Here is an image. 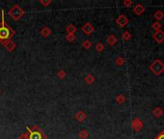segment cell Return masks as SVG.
<instances>
[{"label":"cell","mask_w":164,"mask_h":139,"mask_svg":"<svg viewBox=\"0 0 164 139\" xmlns=\"http://www.w3.org/2000/svg\"><path fill=\"white\" fill-rule=\"evenodd\" d=\"M142 126H143L142 122L139 120V119L134 120V122H133V128H134V130H135V131H139L142 128Z\"/></svg>","instance_id":"ba28073f"},{"label":"cell","mask_w":164,"mask_h":139,"mask_svg":"<svg viewBox=\"0 0 164 139\" xmlns=\"http://www.w3.org/2000/svg\"><path fill=\"white\" fill-rule=\"evenodd\" d=\"M156 139H164V131H162L159 135H158Z\"/></svg>","instance_id":"7c38bea8"},{"label":"cell","mask_w":164,"mask_h":139,"mask_svg":"<svg viewBox=\"0 0 164 139\" xmlns=\"http://www.w3.org/2000/svg\"><path fill=\"white\" fill-rule=\"evenodd\" d=\"M123 37H124V39L126 40V41H128L130 38V34L128 33V32H125V33H124V35H123Z\"/></svg>","instance_id":"8fae6325"},{"label":"cell","mask_w":164,"mask_h":139,"mask_svg":"<svg viewBox=\"0 0 164 139\" xmlns=\"http://www.w3.org/2000/svg\"><path fill=\"white\" fill-rule=\"evenodd\" d=\"M13 34H14V31L9 26H7V24L4 21V15L2 12V22L0 24V41L10 39Z\"/></svg>","instance_id":"6da1fadb"},{"label":"cell","mask_w":164,"mask_h":139,"mask_svg":"<svg viewBox=\"0 0 164 139\" xmlns=\"http://www.w3.org/2000/svg\"><path fill=\"white\" fill-rule=\"evenodd\" d=\"M153 38L155 39V41L158 44H161L164 41V32L162 30H158L153 34Z\"/></svg>","instance_id":"277c9868"},{"label":"cell","mask_w":164,"mask_h":139,"mask_svg":"<svg viewBox=\"0 0 164 139\" xmlns=\"http://www.w3.org/2000/svg\"><path fill=\"white\" fill-rule=\"evenodd\" d=\"M152 28L153 29H155L156 30V31H158V30H160V28H161V24L160 23H158V22H155L152 25Z\"/></svg>","instance_id":"30bf717a"},{"label":"cell","mask_w":164,"mask_h":139,"mask_svg":"<svg viewBox=\"0 0 164 139\" xmlns=\"http://www.w3.org/2000/svg\"><path fill=\"white\" fill-rule=\"evenodd\" d=\"M150 70L155 74L158 76V74H160L164 72V64L160 60H156L150 66Z\"/></svg>","instance_id":"7a4b0ae2"},{"label":"cell","mask_w":164,"mask_h":139,"mask_svg":"<svg viewBox=\"0 0 164 139\" xmlns=\"http://www.w3.org/2000/svg\"><path fill=\"white\" fill-rule=\"evenodd\" d=\"M133 11L137 16H140V15H142V13H144V11H145V8H144V6H142L141 4H137L136 6L133 8Z\"/></svg>","instance_id":"5b68a950"},{"label":"cell","mask_w":164,"mask_h":139,"mask_svg":"<svg viewBox=\"0 0 164 139\" xmlns=\"http://www.w3.org/2000/svg\"><path fill=\"white\" fill-rule=\"evenodd\" d=\"M124 4H125V5H128V6H130V5H131V2L130 1H127V2H124Z\"/></svg>","instance_id":"5bb4252c"},{"label":"cell","mask_w":164,"mask_h":139,"mask_svg":"<svg viewBox=\"0 0 164 139\" xmlns=\"http://www.w3.org/2000/svg\"><path fill=\"white\" fill-rule=\"evenodd\" d=\"M153 114L155 115V117H161L163 115V110H162V108L160 107H156L155 109H153Z\"/></svg>","instance_id":"52a82bcc"},{"label":"cell","mask_w":164,"mask_h":139,"mask_svg":"<svg viewBox=\"0 0 164 139\" xmlns=\"http://www.w3.org/2000/svg\"><path fill=\"white\" fill-rule=\"evenodd\" d=\"M153 17H155V18L156 19V21H160V19L163 18L164 14H163L161 11H157V12L155 13V15H153Z\"/></svg>","instance_id":"9c48e42d"},{"label":"cell","mask_w":164,"mask_h":139,"mask_svg":"<svg viewBox=\"0 0 164 139\" xmlns=\"http://www.w3.org/2000/svg\"><path fill=\"white\" fill-rule=\"evenodd\" d=\"M18 139H28V138H27V135H24V136H21V137L18 138Z\"/></svg>","instance_id":"4fadbf2b"},{"label":"cell","mask_w":164,"mask_h":139,"mask_svg":"<svg viewBox=\"0 0 164 139\" xmlns=\"http://www.w3.org/2000/svg\"><path fill=\"white\" fill-rule=\"evenodd\" d=\"M116 21L118 22L119 25H120L121 27H123V26H125V25H126L128 21H127V18L125 16H123V15H122V16H120V18H119Z\"/></svg>","instance_id":"8992f818"},{"label":"cell","mask_w":164,"mask_h":139,"mask_svg":"<svg viewBox=\"0 0 164 139\" xmlns=\"http://www.w3.org/2000/svg\"><path fill=\"white\" fill-rule=\"evenodd\" d=\"M28 131H30L28 128ZM28 139H43V135L41 131L39 130H33L29 131V135L27 136Z\"/></svg>","instance_id":"3957f363"}]
</instances>
